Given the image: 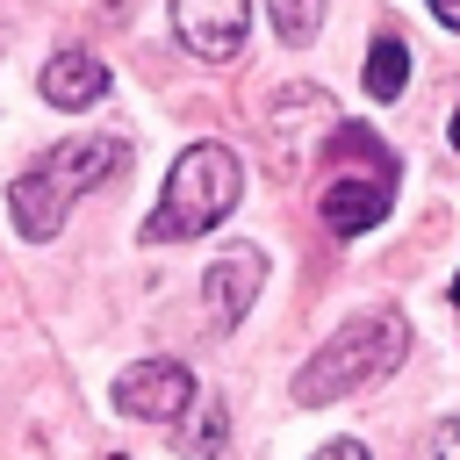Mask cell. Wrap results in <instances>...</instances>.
I'll use <instances>...</instances> for the list:
<instances>
[{"mask_svg":"<svg viewBox=\"0 0 460 460\" xmlns=\"http://www.w3.org/2000/svg\"><path fill=\"white\" fill-rule=\"evenodd\" d=\"M122 172H129V144H122V137H65L58 151L29 158V165L7 180V216H14V230H22L29 244H43V237L65 230V216H72L86 194H101V187L122 180Z\"/></svg>","mask_w":460,"mask_h":460,"instance_id":"cell-1","label":"cell"},{"mask_svg":"<svg viewBox=\"0 0 460 460\" xmlns=\"http://www.w3.org/2000/svg\"><path fill=\"white\" fill-rule=\"evenodd\" d=\"M402 352H410V323H402L395 309H359V316H345V323L309 352V367L295 374V402H302V410L345 402V395L388 381V374L402 367Z\"/></svg>","mask_w":460,"mask_h":460,"instance_id":"cell-2","label":"cell"},{"mask_svg":"<svg viewBox=\"0 0 460 460\" xmlns=\"http://www.w3.org/2000/svg\"><path fill=\"white\" fill-rule=\"evenodd\" d=\"M237 201H244V158L230 144H187L172 158L158 208L144 216V244H187V237L216 230Z\"/></svg>","mask_w":460,"mask_h":460,"instance_id":"cell-3","label":"cell"},{"mask_svg":"<svg viewBox=\"0 0 460 460\" xmlns=\"http://www.w3.org/2000/svg\"><path fill=\"white\" fill-rule=\"evenodd\" d=\"M194 395L201 388H194V374L180 359H137V367L115 374V410L137 417V424H180L194 410Z\"/></svg>","mask_w":460,"mask_h":460,"instance_id":"cell-4","label":"cell"},{"mask_svg":"<svg viewBox=\"0 0 460 460\" xmlns=\"http://www.w3.org/2000/svg\"><path fill=\"white\" fill-rule=\"evenodd\" d=\"M172 36H180L201 65H230V58H244L252 0H172Z\"/></svg>","mask_w":460,"mask_h":460,"instance_id":"cell-5","label":"cell"},{"mask_svg":"<svg viewBox=\"0 0 460 460\" xmlns=\"http://www.w3.org/2000/svg\"><path fill=\"white\" fill-rule=\"evenodd\" d=\"M259 288H266V252H259V244H230V252H216L208 273H201V302H208L216 323H244V309H252Z\"/></svg>","mask_w":460,"mask_h":460,"instance_id":"cell-6","label":"cell"},{"mask_svg":"<svg viewBox=\"0 0 460 460\" xmlns=\"http://www.w3.org/2000/svg\"><path fill=\"white\" fill-rule=\"evenodd\" d=\"M388 201H395V172H345L323 187V223L338 237H359L388 216Z\"/></svg>","mask_w":460,"mask_h":460,"instance_id":"cell-7","label":"cell"},{"mask_svg":"<svg viewBox=\"0 0 460 460\" xmlns=\"http://www.w3.org/2000/svg\"><path fill=\"white\" fill-rule=\"evenodd\" d=\"M43 101L50 108H93L101 93H108V65L93 58V50H58L50 65H43Z\"/></svg>","mask_w":460,"mask_h":460,"instance_id":"cell-8","label":"cell"},{"mask_svg":"<svg viewBox=\"0 0 460 460\" xmlns=\"http://www.w3.org/2000/svg\"><path fill=\"white\" fill-rule=\"evenodd\" d=\"M223 438H230V402L194 395V410L180 417V460H223Z\"/></svg>","mask_w":460,"mask_h":460,"instance_id":"cell-9","label":"cell"},{"mask_svg":"<svg viewBox=\"0 0 460 460\" xmlns=\"http://www.w3.org/2000/svg\"><path fill=\"white\" fill-rule=\"evenodd\" d=\"M402 79H410V43L381 36V43L367 50V93H374V101H395V93H402Z\"/></svg>","mask_w":460,"mask_h":460,"instance_id":"cell-10","label":"cell"},{"mask_svg":"<svg viewBox=\"0 0 460 460\" xmlns=\"http://www.w3.org/2000/svg\"><path fill=\"white\" fill-rule=\"evenodd\" d=\"M266 14H273V36L288 50H309L323 29V0H266Z\"/></svg>","mask_w":460,"mask_h":460,"instance_id":"cell-11","label":"cell"},{"mask_svg":"<svg viewBox=\"0 0 460 460\" xmlns=\"http://www.w3.org/2000/svg\"><path fill=\"white\" fill-rule=\"evenodd\" d=\"M424 460H460V417H438L424 431Z\"/></svg>","mask_w":460,"mask_h":460,"instance_id":"cell-12","label":"cell"},{"mask_svg":"<svg viewBox=\"0 0 460 460\" xmlns=\"http://www.w3.org/2000/svg\"><path fill=\"white\" fill-rule=\"evenodd\" d=\"M316 460H367V446H359V438H331Z\"/></svg>","mask_w":460,"mask_h":460,"instance_id":"cell-13","label":"cell"},{"mask_svg":"<svg viewBox=\"0 0 460 460\" xmlns=\"http://www.w3.org/2000/svg\"><path fill=\"white\" fill-rule=\"evenodd\" d=\"M431 22H446V29H460V0H431Z\"/></svg>","mask_w":460,"mask_h":460,"instance_id":"cell-14","label":"cell"},{"mask_svg":"<svg viewBox=\"0 0 460 460\" xmlns=\"http://www.w3.org/2000/svg\"><path fill=\"white\" fill-rule=\"evenodd\" d=\"M446 137H453V151H460V101H453V122H446Z\"/></svg>","mask_w":460,"mask_h":460,"instance_id":"cell-15","label":"cell"},{"mask_svg":"<svg viewBox=\"0 0 460 460\" xmlns=\"http://www.w3.org/2000/svg\"><path fill=\"white\" fill-rule=\"evenodd\" d=\"M453 309H460V273H453Z\"/></svg>","mask_w":460,"mask_h":460,"instance_id":"cell-16","label":"cell"}]
</instances>
